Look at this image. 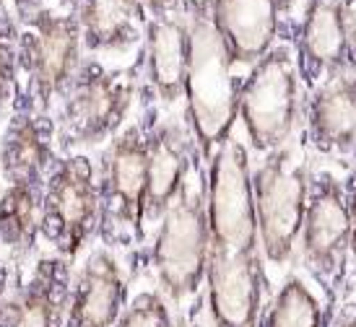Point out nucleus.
Wrapping results in <instances>:
<instances>
[{"mask_svg": "<svg viewBox=\"0 0 356 327\" xmlns=\"http://www.w3.org/2000/svg\"><path fill=\"white\" fill-rule=\"evenodd\" d=\"M245 73L229 65L211 21H190V70L185 89V117L203 164L237 128L239 91Z\"/></svg>", "mask_w": 356, "mask_h": 327, "instance_id": "6e6552de", "label": "nucleus"}, {"mask_svg": "<svg viewBox=\"0 0 356 327\" xmlns=\"http://www.w3.org/2000/svg\"><path fill=\"white\" fill-rule=\"evenodd\" d=\"M302 135L315 161L356 164V70L327 78L305 94Z\"/></svg>", "mask_w": 356, "mask_h": 327, "instance_id": "ddd939ff", "label": "nucleus"}, {"mask_svg": "<svg viewBox=\"0 0 356 327\" xmlns=\"http://www.w3.org/2000/svg\"><path fill=\"white\" fill-rule=\"evenodd\" d=\"M351 294L356 296V270H354V276H351Z\"/></svg>", "mask_w": 356, "mask_h": 327, "instance_id": "2f4dec72", "label": "nucleus"}, {"mask_svg": "<svg viewBox=\"0 0 356 327\" xmlns=\"http://www.w3.org/2000/svg\"><path fill=\"white\" fill-rule=\"evenodd\" d=\"M276 3H278V8H281L284 21L291 24V19L297 16V8H299V3H302V0H276Z\"/></svg>", "mask_w": 356, "mask_h": 327, "instance_id": "7c9ffc66", "label": "nucleus"}, {"mask_svg": "<svg viewBox=\"0 0 356 327\" xmlns=\"http://www.w3.org/2000/svg\"><path fill=\"white\" fill-rule=\"evenodd\" d=\"M216 3L218 0H179V6L190 21H211Z\"/></svg>", "mask_w": 356, "mask_h": 327, "instance_id": "bb28decb", "label": "nucleus"}, {"mask_svg": "<svg viewBox=\"0 0 356 327\" xmlns=\"http://www.w3.org/2000/svg\"><path fill=\"white\" fill-rule=\"evenodd\" d=\"M143 6H146V10H149V16H161V13L182 10L179 0H143Z\"/></svg>", "mask_w": 356, "mask_h": 327, "instance_id": "c85d7f7f", "label": "nucleus"}, {"mask_svg": "<svg viewBox=\"0 0 356 327\" xmlns=\"http://www.w3.org/2000/svg\"><path fill=\"white\" fill-rule=\"evenodd\" d=\"M346 208L351 221V270H356V164L346 169Z\"/></svg>", "mask_w": 356, "mask_h": 327, "instance_id": "393cba45", "label": "nucleus"}, {"mask_svg": "<svg viewBox=\"0 0 356 327\" xmlns=\"http://www.w3.org/2000/svg\"><path fill=\"white\" fill-rule=\"evenodd\" d=\"M327 301L302 268L289 270L273 286L255 327H325Z\"/></svg>", "mask_w": 356, "mask_h": 327, "instance_id": "aec40b11", "label": "nucleus"}, {"mask_svg": "<svg viewBox=\"0 0 356 327\" xmlns=\"http://www.w3.org/2000/svg\"><path fill=\"white\" fill-rule=\"evenodd\" d=\"M346 169L312 159L309 195L297 242V268L312 278L327 307L351 291V221Z\"/></svg>", "mask_w": 356, "mask_h": 327, "instance_id": "423d86ee", "label": "nucleus"}, {"mask_svg": "<svg viewBox=\"0 0 356 327\" xmlns=\"http://www.w3.org/2000/svg\"><path fill=\"white\" fill-rule=\"evenodd\" d=\"M140 91L138 65H112L86 58L81 62L68 94L55 109L60 153L102 151L128 125Z\"/></svg>", "mask_w": 356, "mask_h": 327, "instance_id": "20e7f679", "label": "nucleus"}, {"mask_svg": "<svg viewBox=\"0 0 356 327\" xmlns=\"http://www.w3.org/2000/svg\"><path fill=\"white\" fill-rule=\"evenodd\" d=\"M325 327H356V296L351 291L338 299L333 307H327Z\"/></svg>", "mask_w": 356, "mask_h": 327, "instance_id": "b1692460", "label": "nucleus"}, {"mask_svg": "<svg viewBox=\"0 0 356 327\" xmlns=\"http://www.w3.org/2000/svg\"><path fill=\"white\" fill-rule=\"evenodd\" d=\"M60 156L55 115H44L16 91L13 115L0 143V177L6 185L44 187L47 171Z\"/></svg>", "mask_w": 356, "mask_h": 327, "instance_id": "f3484780", "label": "nucleus"}, {"mask_svg": "<svg viewBox=\"0 0 356 327\" xmlns=\"http://www.w3.org/2000/svg\"><path fill=\"white\" fill-rule=\"evenodd\" d=\"M99 226L97 156L60 153L42 187L40 239L60 258L76 260L94 244Z\"/></svg>", "mask_w": 356, "mask_h": 327, "instance_id": "9d476101", "label": "nucleus"}, {"mask_svg": "<svg viewBox=\"0 0 356 327\" xmlns=\"http://www.w3.org/2000/svg\"><path fill=\"white\" fill-rule=\"evenodd\" d=\"M208 169V265L206 317L211 327H255L260 309L273 294L268 276L255 203L252 153L234 128Z\"/></svg>", "mask_w": 356, "mask_h": 327, "instance_id": "f257e3e1", "label": "nucleus"}, {"mask_svg": "<svg viewBox=\"0 0 356 327\" xmlns=\"http://www.w3.org/2000/svg\"><path fill=\"white\" fill-rule=\"evenodd\" d=\"M190 70V19L185 10L149 16L140 89L167 115H185V89Z\"/></svg>", "mask_w": 356, "mask_h": 327, "instance_id": "4468645a", "label": "nucleus"}, {"mask_svg": "<svg viewBox=\"0 0 356 327\" xmlns=\"http://www.w3.org/2000/svg\"><path fill=\"white\" fill-rule=\"evenodd\" d=\"M341 21H343V34H346L348 58L356 70V0H341Z\"/></svg>", "mask_w": 356, "mask_h": 327, "instance_id": "a878e982", "label": "nucleus"}, {"mask_svg": "<svg viewBox=\"0 0 356 327\" xmlns=\"http://www.w3.org/2000/svg\"><path fill=\"white\" fill-rule=\"evenodd\" d=\"M305 86L299 78L291 26L278 34L270 50L245 73L239 91L237 130L252 159L286 146L302 130Z\"/></svg>", "mask_w": 356, "mask_h": 327, "instance_id": "39448f33", "label": "nucleus"}, {"mask_svg": "<svg viewBox=\"0 0 356 327\" xmlns=\"http://www.w3.org/2000/svg\"><path fill=\"white\" fill-rule=\"evenodd\" d=\"M138 115L146 138V195H143V247L164 210L177 198L190 169L198 159V146L185 115H167L146 91H138Z\"/></svg>", "mask_w": 356, "mask_h": 327, "instance_id": "9b49d317", "label": "nucleus"}, {"mask_svg": "<svg viewBox=\"0 0 356 327\" xmlns=\"http://www.w3.org/2000/svg\"><path fill=\"white\" fill-rule=\"evenodd\" d=\"M86 60L73 0H50L19 21V94L55 115Z\"/></svg>", "mask_w": 356, "mask_h": 327, "instance_id": "0eeeda50", "label": "nucleus"}, {"mask_svg": "<svg viewBox=\"0 0 356 327\" xmlns=\"http://www.w3.org/2000/svg\"><path fill=\"white\" fill-rule=\"evenodd\" d=\"M211 24L237 73H248L289 26L276 0H218Z\"/></svg>", "mask_w": 356, "mask_h": 327, "instance_id": "a211bd4d", "label": "nucleus"}, {"mask_svg": "<svg viewBox=\"0 0 356 327\" xmlns=\"http://www.w3.org/2000/svg\"><path fill=\"white\" fill-rule=\"evenodd\" d=\"M86 58L112 65L143 60L149 10L143 0H73Z\"/></svg>", "mask_w": 356, "mask_h": 327, "instance_id": "dca6fc26", "label": "nucleus"}, {"mask_svg": "<svg viewBox=\"0 0 356 327\" xmlns=\"http://www.w3.org/2000/svg\"><path fill=\"white\" fill-rule=\"evenodd\" d=\"M177 309L143 270H133L130 299L115 327H179Z\"/></svg>", "mask_w": 356, "mask_h": 327, "instance_id": "4be33fe9", "label": "nucleus"}, {"mask_svg": "<svg viewBox=\"0 0 356 327\" xmlns=\"http://www.w3.org/2000/svg\"><path fill=\"white\" fill-rule=\"evenodd\" d=\"M179 327H211V325H208V317H206V307L195 309L193 315H188V317H182Z\"/></svg>", "mask_w": 356, "mask_h": 327, "instance_id": "c756f323", "label": "nucleus"}, {"mask_svg": "<svg viewBox=\"0 0 356 327\" xmlns=\"http://www.w3.org/2000/svg\"><path fill=\"white\" fill-rule=\"evenodd\" d=\"M73 262L60 255L37 258L29 278L8 296L0 327H63L70 299Z\"/></svg>", "mask_w": 356, "mask_h": 327, "instance_id": "6ab92c4d", "label": "nucleus"}, {"mask_svg": "<svg viewBox=\"0 0 356 327\" xmlns=\"http://www.w3.org/2000/svg\"><path fill=\"white\" fill-rule=\"evenodd\" d=\"M42 187L31 185H6L0 192V244L16 258L34 252L40 239Z\"/></svg>", "mask_w": 356, "mask_h": 327, "instance_id": "412c9836", "label": "nucleus"}, {"mask_svg": "<svg viewBox=\"0 0 356 327\" xmlns=\"http://www.w3.org/2000/svg\"><path fill=\"white\" fill-rule=\"evenodd\" d=\"M206 265L208 169L198 156L177 198L151 231L146 247L130 258V268L143 270L167 294L182 319L206 307Z\"/></svg>", "mask_w": 356, "mask_h": 327, "instance_id": "f03ea898", "label": "nucleus"}, {"mask_svg": "<svg viewBox=\"0 0 356 327\" xmlns=\"http://www.w3.org/2000/svg\"><path fill=\"white\" fill-rule=\"evenodd\" d=\"M289 26L305 94L333 76L354 70L341 21V0H302Z\"/></svg>", "mask_w": 356, "mask_h": 327, "instance_id": "2eb2a0df", "label": "nucleus"}, {"mask_svg": "<svg viewBox=\"0 0 356 327\" xmlns=\"http://www.w3.org/2000/svg\"><path fill=\"white\" fill-rule=\"evenodd\" d=\"M99 174V226L97 239L133 258L143 249V195H146V138L138 107L136 115L97 156Z\"/></svg>", "mask_w": 356, "mask_h": 327, "instance_id": "1a4fd4ad", "label": "nucleus"}, {"mask_svg": "<svg viewBox=\"0 0 356 327\" xmlns=\"http://www.w3.org/2000/svg\"><path fill=\"white\" fill-rule=\"evenodd\" d=\"M19 91V21L8 8L0 10V109Z\"/></svg>", "mask_w": 356, "mask_h": 327, "instance_id": "5701e85b", "label": "nucleus"}, {"mask_svg": "<svg viewBox=\"0 0 356 327\" xmlns=\"http://www.w3.org/2000/svg\"><path fill=\"white\" fill-rule=\"evenodd\" d=\"M133 288L130 258L94 242L73 268L63 327H115Z\"/></svg>", "mask_w": 356, "mask_h": 327, "instance_id": "f8f14e48", "label": "nucleus"}, {"mask_svg": "<svg viewBox=\"0 0 356 327\" xmlns=\"http://www.w3.org/2000/svg\"><path fill=\"white\" fill-rule=\"evenodd\" d=\"M50 0H8V10L13 13V19L21 21L26 19L29 13H34L37 8H42V6H47Z\"/></svg>", "mask_w": 356, "mask_h": 327, "instance_id": "cd10ccee", "label": "nucleus"}, {"mask_svg": "<svg viewBox=\"0 0 356 327\" xmlns=\"http://www.w3.org/2000/svg\"><path fill=\"white\" fill-rule=\"evenodd\" d=\"M312 156L299 130L286 146L252 159L250 182L260 249L270 283L276 286L297 265V242L305 221Z\"/></svg>", "mask_w": 356, "mask_h": 327, "instance_id": "7ed1b4c3", "label": "nucleus"}, {"mask_svg": "<svg viewBox=\"0 0 356 327\" xmlns=\"http://www.w3.org/2000/svg\"><path fill=\"white\" fill-rule=\"evenodd\" d=\"M0 192H3V190H0Z\"/></svg>", "mask_w": 356, "mask_h": 327, "instance_id": "473e14b6", "label": "nucleus"}]
</instances>
